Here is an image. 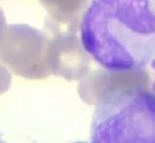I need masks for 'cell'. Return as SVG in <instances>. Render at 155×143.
<instances>
[{
    "instance_id": "obj_3",
    "label": "cell",
    "mask_w": 155,
    "mask_h": 143,
    "mask_svg": "<svg viewBox=\"0 0 155 143\" xmlns=\"http://www.w3.org/2000/svg\"><path fill=\"white\" fill-rule=\"evenodd\" d=\"M75 32L70 30L59 34L51 49L53 73L69 80L81 79L89 71L90 57Z\"/></svg>"
},
{
    "instance_id": "obj_5",
    "label": "cell",
    "mask_w": 155,
    "mask_h": 143,
    "mask_svg": "<svg viewBox=\"0 0 155 143\" xmlns=\"http://www.w3.org/2000/svg\"><path fill=\"white\" fill-rule=\"evenodd\" d=\"M152 2H153V4H154V7H155V0H152Z\"/></svg>"
},
{
    "instance_id": "obj_2",
    "label": "cell",
    "mask_w": 155,
    "mask_h": 143,
    "mask_svg": "<svg viewBox=\"0 0 155 143\" xmlns=\"http://www.w3.org/2000/svg\"><path fill=\"white\" fill-rule=\"evenodd\" d=\"M79 27L84 49L101 68L140 70L155 61L152 0H91Z\"/></svg>"
},
{
    "instance_id": "obj_1",
    "label": "cell",
    "mask_w": 155,
    "mask_h": 143,
    "mask_svg": "<svg viewBox=\"0 0 155 143\" xmlns=\"http://www.w3.org/2000/svg\"><path fill=\"white\" fill-rule=\"evenodd\" d=\"M79 94L95 106L92 142L155 143V61L140 70H95L81 79Z\"/></svg>"
},
{
    "instance_id": "obj_4",
    "label": "cell",
    "mask_w": 155,
    "mask_h": 143,
    "mask_svg": "<svg viewBox=\"0 0 155 143\" xmlns=\"http://www.w3.org/2000/svg\"><path fill=\"white\" fill-rule=\"evenodd\" d=\"M54 20L76 30L91 0H41Z\"/></svg>"
}]
</instances>
